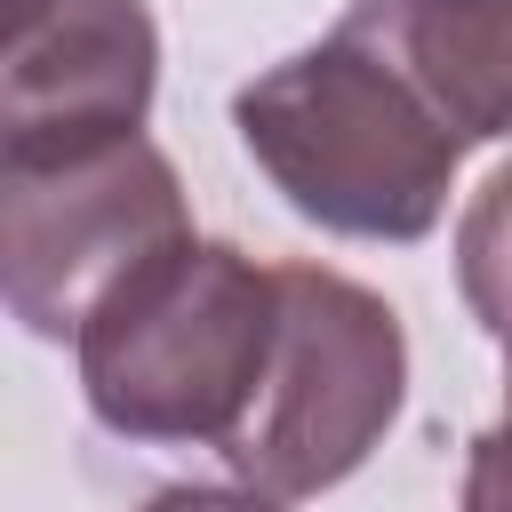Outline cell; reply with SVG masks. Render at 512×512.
Instances as JSON below:
<instances>
[{"mask_svg": "<svg viewBox=\"0 0 512 512\" xmlns=\"http://www.w3.org/2000/svg\"><path fill=\"white\" fill-rule=\"evenodd\" d=\"M408 400L400 312L328 264H280V328L240 432L216 448L248 488L320 496L352 480Z\"/></svg>", "mask_w": 512, "mask_h": 512, "instance_id": "cell-3", "label": "cell"}, {"mask_svg": "<svg viewBox=\"0 0 512 512\" xmlns=\"http://www.w3.org/2000/svg\"><path fill=\"white\" fill-rule=\"evenodd\" d=\"M280 328V264L232 240H168L72 336L80 400L136 448H224L264 384Z\"/></svg>", "mask_w": 512, "mask_h": 512, "instance_id": "cell-2", "label": "cell"}, {"mask_svg": "<svg viewBox=\"0 0 512 512\" xmlns=\"http://www.w3.org/2000/svg\"><path fill=\"white\" fill-rule=\"evenodd\" d=\"M456 128V144H512V0H352L336 16Z\"/></svg>", "mask_w": 512, "mask_h": 512, "instance_id": "cell-6", "label": "cell"}, {"mask_svg": "<svg viewBox=\"0 0 512 512\" xmlns=\"http://www.w3.org/2000/svg\"><path fill=\"white\" fill-rule=\"evenodd\" d=\"M160 32L144 0H0V160L144 136Z\"/></svg>", "mask_w": 512, "mask_h": 512, "instance_id": "cell-5", "label": "cell"}, {"mask_svg": "<svg viewBox=\"0 0 512 512\" xmlns=\"http://www.w3.org/2000/svg\"><path fill=\"white\" fill-rule=\"evenodd\" d=\"M456 512H512V344H504V416L464 448Z\"/></svg>", "mask_w": 512, "mask_h": 512, "instance_id": "cell-8", "label": "cell"}, {"mask_svg": "<svg viewBox=\"0 0 512 512\" xmlns=\"http://www.w3.org/2000/svg\"><path fill=\"white\" fill-rule=\"evenodd\" d=\"M184 232L192 208L152 136L64 160H0V296L40 344H72L88 312Z\"/></svg>", "mask_w": 512, "mask_h": 512, "instance_id": "cell-4", "label": "cell"}, {"mask_svg": "<svg viewBox=\"0 0 512 512\" xmlns=\"http://www.w3.org/2000/svg\"><path fill=\"white\" fill-rule=\"evenodd\" d=\"M456 288L472 304V320L512 344V160L472 192L464 224H456Z\"/></svg>", "mask_w": 512, "mask_h": 512, "instance_id": "cell-7", "label": "cell"}, {"mask_svg": "<svg viewBox=\"0 0 512 512\" xmlns=\"http://www.w3.org/2000/svg\"><path fill=\"white\" fill-rule=\"evenodd\" d=\"M232 128L264 184L336 240L408 248L448 216L464 144L360 32H328L264 64L232 96Z\"/></svg>", "mask_w": 512, "mask_h": 512, "instance_id": "cell-1", "label": "cell"}, {"mask_svg": "<svg viewBox=\"0 0 512 512\" xmlns=\"http://www.w3.org/2000/svg\"><path fill=\"white\" fill-rule=\"evenodd\" d=\"M136 512H288V496L248 488V480H176V488L144 496Z\"/></svg>", "mask_w": 512, "mask_h": 512, "instance_id": "cell-9", "label": "cell"}]
</instances>
